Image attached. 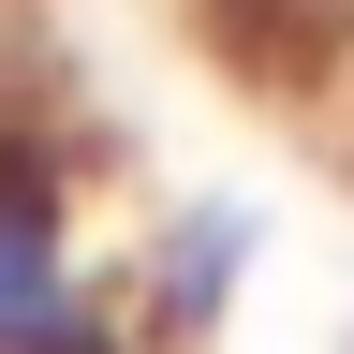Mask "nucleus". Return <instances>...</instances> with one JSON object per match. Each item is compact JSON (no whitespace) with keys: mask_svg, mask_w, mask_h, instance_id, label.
<instances>
[{"mask_svg":"<svg viewBox=\"0 0 354 354\" xmlns=\"http://www.w3.org/2000/svg\"><path fill=\"white\" fill-rule=\"evenodd\" d=\"M0 354H133V310L88 281L59 177L15 133H0Z\"/></svg>","mask_w":354,"mask_h":354,"instance_id":"f257e3e1","label":"nucleus"}]
</instances>
